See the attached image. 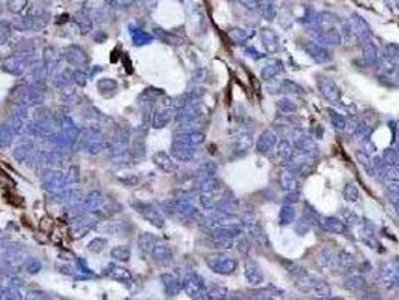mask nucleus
I'll list each match as a JSON object with an SVG mask.
<instances>
[{"label": "nucleus", "instance_id": "nucleus-1", "mask_svg": "<svg viewBox=\"0 0 399 300\" xmlns=\"http://www.w3.org/2000/svg\"><path fill=\"white\" fill-rule=\"evenodd\" d=\"M296 285L300 291L315 296L318 299H327V297H330V293H332L330 285L326 281L320 279L315 275L308 273V272H303L302 275H299L296 278Z\"/></svg>", "mask_w": 399, "mask_h": 300}, {"label": "nucleus", "instance_id": "nucleus-2", "mask_svg": "<svg viewBox=\"0 0 399 300\" xmlns=\"http://www.w3.org/2000/svg\"><path fill=\"white\" fill-rule=\"evenodd\" d=\"M183 288L192 300H209L204 279L198 273H189L183 279Z\"/></svg>", "mask_w": 399, "mask_h": 300}, {"label": "nucleus", "instance_id": "nucleus-3", "mask_svg": "<svg viewBox=\"0 0 399 300\" xmlns=\"http://www.w3.org/2000/svg\"><path fill=\"white\" fill-rule=\"evenodd\" d=\"M207 266L219 275H231L237 270V260L228 255H212L207 258Z\"/></svg>", "mask_w": 399, "mask_h": 300}, {"label": "nucleus", "instance_id": "nucleus-4", "mask_svg": "<svg viewBox=\"0 0 399 300\" xmlns=\"http://www.w3.org/2000/svg\"><path fill=\"white\" fill-rule=\"evenodd\" d=\"M347 27H348V30H351V33L354 36H356L357 39H360L362 42L366 41V39H371V36H372L371 26L359 14H351V17H350V20L347 23Z\"/></svg>", "mask_w": 399, "mask_h": 300}, {"label": "nucleus", "instance_id": "nucleus-5", "mask_svg": "<svg viewBox=\"0 0 399 300\" xmlns=\"http://www.w3.org/2000/svg\"><path fill=\"white\" fill-rule=\"evenodd\" d=\"M318 89H320V93L323 95V98L332 104H339V99H341V92H339V87L338 84L329 78V77H320L318 78Z\"/></svg>", "mask_w": 399, "mask_h": 300}, {"label": "nucleus", "instance_id": "nucleus-6", "mask_svg": "<svg viewBox=\"0 0 399 300\" xmlns=\"http://www.w3.org/2000/svg\"><path fill=\"white\" fill-rule=\"evenodd\" d=\"M381 279L386 285L399 288V258H393L381 266Z\"/></svg>", "mask_w": 399, "mask_h": 300}, {"label": "nucleus", "instance_id": "nucleus-7", "mask_svg": "<svg viewBox=\"0 0 399 300\" xmlns=\"http://www.w3.org/2000/svg\"><path fill=\"white\" fill-rule=\"evenodd\" d=\"M303 48H305L306 54L312 60H315L317 63H327L332 60L330 51L324 45L318 44V42H315V41H308L303 45Z\"/></svg>", "mask_w": 399, "mask_h": 300}, {"label": "nucleus", "instance_id": "nucleus-8", "mask_svg": "<svg viewBox=\"0 0 399 300\" xmlns=\"http://www.w3.org/2000/svg\"><path fill=\"white\" fill-rule=\"evenodd\" d=\"M278 144V135L272 131V129H266L260 134L258 140H257V144H255V150L258 153H270L275 150Z\"/></svg>", "mask_w": 399, "mask_h": 300}, {"label": "nucleus", "instance_id": "nucleus-9", "mask_svg": "<svg viewBox=\"0 0 399 300\" xmlns=\"http://www.w3.org/2000/svg\"><path fill=\"white\" fill-rule=\"evenodd\" d=\"M314 36H315V42L321 45H339L342 44V33L332 27V29H326V30H318V32H314Z\"/></svg>", "mask_w": 399, "mask_h": 300}, {"label": "nucleus", "instance_id": "nucleus-10", "mask_svg": "<svg viewBox=\"0 0 399 300\" xmlns=\"http://www.w3.org/2000/svg\"><path fill=\"white\" fill-rule=\"evenodd\" d=\"M245 278L246 282L252 287H258L264 282V273L261 267L258 266L257 261L254 260H246L245 263Z\"/></svg>", "mask_w": 399, "mask_h": 300}, {"label": "nucleus", "instance_id": "nucleus-11", "mask_svg": "<svg viewBox=\"0 0 399 300\" xmlns=\"http://www.w3.org/2000/svg\"><path fill=\"white\" fill-rule=\"evenodd\" d=\"M362 56L368 66H377L380 62V53L378 47L372 39H366L362 42Z\"/></svg>", "mask_w": 399, "mask_h": 300}, {"label": "nucleus", "instance_id": "nucleus-12", "mask_svg": "<svg viewBox=\"0 0 399 300\" xmlns=\"http://www.w3.org/2000/svg\"><path fill=\"white\" fill-rule=\"evenodd\" d=\"M260 36H261V42H263V45L266 48V51L267 53H278L279 51V36L272 30V29H261L260 32Z\"/></svg>", "mask_w": 399, "mask_h": 300}, {"label": "nucleus", "instance_id": "nucleus-13", "mask_svg": "<svg viewBox=\"0 0 399 300\" xmlns=\"http://www.w3.org/2000/svg\"><path fill=\"white\" fill-rule=\"evenodd\" d=\"M359 239L371 249H378V246H380V242L375 236V230L369 224V221L363 219V224L360 225V230H359Z\"/></svg>", "mask_w": 399, "mask_h": 300}, {"label": "nucleus", "instance_id": "nucleus-14", "mask_svg": "<svg viewBox=\"0 0 399 300\" xmlns=\"http://www.w3.org/2000/svg\"><path fill=\"white\" fill-rule=\"evenodd\" d=\"M284 71V65L281 60L275 59V60H269L267 63H266L263 68H261V78L266 81V83H269L272 81L273 78H278V75Z\"/></svg>", "mask_w": 399, "mask_h": 300}, {"label": "nucleus", "instance_id": "nucleus-15", "mask_svg": "<svg viewBox=\"0 0 399 300\" xmlns=\"http://www.w3.org/2000/svg\"><path fill=\"white\" fill-rule=\"evenodd\" d=\"M344 287L350 291H362L366 287V279L362 273H350L344 279Z\"/></svg>", "mask_w": 399, "mask_h": 300}, {"label": "nucleus", "instance_id": "nucleus-16", "mask_svg": "<svg viewBox=\"0 0 399 300\" xmlns=\"http://www.w3.org/2000/svg\"><path fill=\"white\" fill-rule=\"evenodd\" d=\"M294 152H296V149H294V146H293V143L290 140H281V141H278V144L275 147L276 158L281 159V161H285V162L293 158Z\"/></svg>", "mask_w": 399, "mask_h": 300}, {"label": "nucleus", "instance_id": "nucleus-17", "mask_svg": "<svg viewBox=\"0 0 399 300\" xmlns=\"http://www.w3.org/2000/svg\"><path fill=\"white\" fill-rule=\"evenodd\" d=\"M321 224H323L324 230H327L329 233H333V234H345L347 233V224L336 216H327V218H324V221Z\"/></svg>", "mask_w": 399, "mask_h": 300}, {"label": "nucleus", "instance_id": "nucleus-18", "mask_svg": "<svg viewBox=\"0 0 399 300\" xmlns=\"http://www.w3.org/2000/svg\"><path fill=\"white\" fill-rule=\"evenodd\" d=\"M317 263L321 269H333L338 266V255L333 254L330 249H323L317 255Z\"/></svg>", "mask_w": 399, "mask_h": 300}, {"label": "nucleus", "instance_id": "nucleus-19", "mask_svg": "<svg viewBox=\"0 0 399 300\" xmlns=\"http://www.w3.org/2000/svg\"><path fill=\"white\" fill-rule=\"evenodd\" d=\"M279 185H281V188L284 191L293 192V191H297V188H299V179H297L296 174L284 170L282 173L279 174Z\"/></svg>", "mask_w": 399, "mask_h": 300}, {"label": "nucleus", "instance_id": "nucleus-20", "mask_svg": "<svg viewBox=\"0 0 399 300\" xmlns=\"http://www.w3.org/2000/svg\"><path fill=\"white\" fill-rule=\"evenodd\" d=\"M249 233H251V237L255 243H258L260 246H264V248H269L270 243H269V237L266 234L264 228L260 225V224H255L252 227H249Z\"/></svg>", "mask_w": 399, "mask_h": 300}, {"label": "nucleus", "instance_id": "nucleus-21", "mask_svg": "<svg viewBox=\"0 0 399 300\" xmlns=\"http://www.w3.org/2000/svg\"><path fill=\"white\" fill-rule=\"evenodd\" d=\"M234 144H236V149H237L239 152H246V150H249V149L254 146V134H252V131L240 132V134L236 137Z\"/></svg>", "mask_w": 399, "mask_h": 300}, {"label": "nucleus", "instance_id": "nucleus-22", "mask_svg": "<svg viewBox=\"0 0 399 300\" xmlns=\"http://www.w3.org/2000/svg\"><path fill=\"white\" fill-rule=\"evenodd\" d=\"M356 158L359 161V164L365 168V171L369 174V176H375L377 174V170H375V164H374V158L366 155L362 149L356 152Z\"/></svg>", "mask_w": 399, "mask_h": 300}, {"label": "nucleus", "instance_id": "nucleus-23", "mask_svg": "<svg viewBox=\"0 0 399 300\" xmlns=\"http://www.w3.org/2000/svg\"><path fill=\"white\" fill-rule=\"evenodd\" d=\"M228 36L231 38V41L236 42V44H245L248 39H251L254 36V30L242 29V27H233L228 32Z\"/></svg>", "mask_w": 399, "mask_h": 300}, {"label": "nucleus", "instance_id": "nucleus-24", "mask_svg": "<svg viewBox=\"0 0 399 300\" xmlns=\"http://www.w3.org/2000/svg\"><path fill=\"white\" fill-rule=\"evenodd\" d=\"M173 155L177 158V159H182V161H189L194 158L195 155V149L191 147V146H186V144H180V143H176L174 147H173Z\"/></svg>", "mask_w": 399, "mask_h": 300}, {"label": "nucleus", "instance_id": "nucleus-25", "mask_svg": "<svg viewBox=\"0 0 399 300\" xmlns=\"http://www.w3.org/2000/svg\"><path fill=\"white\" fill-rule=\"evenodd\" d=\"M378 173L383 174L392 183H399V168L398 167H392V165L381 162V165L378 168Z\"/></svg>", "mask_w": 399, "mask_h": 300}, {"label": "nucleus", "instance_id": "nucleus-26", "mask_svg": "<svg viewBox=\"0 0 399 300\" xmlns=\"http://www.w3.org/2000/svg\"><path fill=\"white\" fill-rule=\"evenodd\" d=\"M278 219H279V224L281 225H290L291 222H294V219H296V210H294V207L284 204L281 207V210H279Z\"/></svg>", "mask_w": 399, "mask_h": 300}, {"label": "nucleus", "instance_id": "nucleus-27", "mask_svg": "<svg viewBox=\"0 0 399 300\" xmlns=\"http://www.w3.org/2000/svg\"><path fill=\"white\" fill-rule=\"evenodd\" d=\"M204 141V135L200 132H189V134H183L180 137H177V143L180 144H186V146H198Z\"/></svg>", "mask_w": 399, "mask_h": 300}, {"label": "nucleus", "instance_id": "nucleus-28", "mask_svg": "<svg viewBox=\"0 0 399 300\" xmlns=\"http://www.w3.org/2000/svg\"><path fill=\"white\" fill-rule=\"evenodd\" d=\"M374 132V125L369 123V122H360L356 128V131H354V135H356L359 140L362 141H368L369 137L372 135Z\"/></svg>", "mask_w": 399, "mask_h": 300}, {"label": "nucleus", "instance_id": "nucleus-29", "mask_svg": "<svg viewBox=\"0 0 399 300\" xmlns=\"http://www.w3.org/2000/svg\"><path fill=\"white\" fill-rule=\"evenodd\" d=\"M258 11L266 21H273L276 18V6L273 2H260Z\"/></svg>", "mask_w": 399, "mask_h": 300}, {"label": "nucleus", "instance_id": "nucleus-30", "mask_svg": "<svg viewBox=\"0 0 399 300\" xmlns=\"http://www.w3.org/2000/svg\"><path fill=\"white\" fill-rule=\"evenodd\" d=\"M381 57L387 59L389 62H392L393 65L399 66V45L398 44H387L383 48V54H380Z\"/></svg>", "mask_w": 399, "mask_h": 300}, {"label": "nucleus", "instance_id": "nucleus-31", "mask_svg": "<svg viewBox=\"0 0 399 300\" xmlns=\"http://www.w3.org/2000/svg\"><path fill=\"white\" fill-rule=\"evenodd\" d=\"M327 114H329V119H330V123L332 126L335 128L336 131H344L347 128V120L342 114H339L338 111L332 110V108H327Z\"/></svg>", "mask_w": 399, "mask_h": 300}, {"label": "nucleus", "instance_id": "nucleus-32", "mask_svg": "<svg viewBox=\"0 0 399 300\" xmlns=\"http://www.w3.org/2000/svg\"><path fill=\"white\" fill-rule=\"evenodd\" d=\"M162 281H164V285H165V291L170 294V296H174L179 293L180 290V282L176 276L173 275H164L162 276Z\"/></svg>", "mask_w": 399, "mask_h": 300}, {"label": "nucleus", "instance_id": "nucleus-33", "mask_svg": "<svg viewBox=\"0 0 399 300\" xmlns=\"http://www.w3.org/2000/svg\"><path fill=\"white\" fill-rule=\"evenodd\" d=\"M312 225H314V218H312V216H302V218L296 222V225H294V231H296L299 236H303V234H306L309 230L312 228Z\"/></svg>", "mask_w": 399, "mask_h": 300}, {"label": "nucleus", "instance_id": "nucleus-34", "mask_svg": "<svg viewBox=\"0 0 399 300\" xmlns=\"http://www.w3.org/2000/svg\"><path fill=\"white\" fill-rule=\"evenodd\" d=\"M207 297H209V300H227L228 290L225 287L213 285V287L207 288Z\"/></svg>", "mask_w": 399, "mask_h": 300}, {"label": "nucleus", "instance_id": "nucleus-35", "mask_svg": "<svg viewBox=\"0 0 399 300\" xmlns=\"http://www.w3.org/2000/svg\"><path fill=\"white\" fill-rule=\"evenodd\" d=\"M342 195H344V198H345L347 201H350V203H357L359 198H360V194H359L357 186L354 185V183H351V182H348V183L344 186Z\"/></svg>", "mask_w": 399, "mask_h": 300}, {"label": "nucleus", "instance_id": "nucleus-36", "mask_svg": "<svg viewBox=\"0 0 399 300\" xmlns=\"http://www.w3.org/2000/svg\"><path fill=\"white\" fill-rule=\"evenodd\" d=\"M342 216H344V222L348 224V225H353V227H360L363 224V219L357 215L354 210H350V209H344L342 210Z\"/></svg>", "mask_w": 399, "mask_h": 300}, {"label": "nucleus", "instance_id": "nucleus-37", "mask_svg": "<svg viewBox=\"0 0 399 300\" xmlns=\"http://www.w3.org/2000/svg\"><path fill=\"white\" fill-rule=\"evenodd\" d=\"M282 92L287 95H303L305 89L291 80H282Z\"/></svg>", "mask_w": 399, "mask_h": 300}, {"label": "nucleus", "instance_id": "nucleus-38", "mask_svg": "<svg viewBox=\"0 0 399 300\" xmlns=\"http://www.w3.org/2000/svg\"><path fill=\"white\" fill-rule=\"evenodd\" d=\"M155 161H156V164L162 168V170H165V171H174L176 170V164L171 161V158L167 155V153H158L156 156H155Z\"/></svg>", "mask_w": 399, "mask_h": 300}, {"label": "nucleus", "instance_id": "nucleus-39", "mask_svg": "<svg viewBox=\"0 0 399 300\" xmlns=\"http://www.w3.org/2000/svg\"><path fill=\"white\" fill-rule=\"evenodd\" d=\"M381 159H383L384 164L399 168V152L398 150H395V149H386Z\"/></svg>", "mask_w": 399, "mask_h": 300}, {"label": "nucleus", "instance_id": "nucleus-40", "mask_svg": "<svg viewBox=\"0 0 399 300\" xmlns=\"http://www.w3.org/2000/svg\"><path fill=\"white\" fill-rule=\"evenodd\" d=\"M278 108L284 113V114H294L297 111V105L296 102H293L290 98H281L278 101Z\"/></svg>", "mask_w": 399, "mask_h": 300}, {"label": "nucleus", "instance_id": "nucleus-41", "mask_svg": "<svg viewBox=\"0 0 399 300\" xmlns=\"http://www.w3.org/2000/svg\"><path fill=\"white\" fill-rule=\"evenodd\" d=\"M108 275L113 278V279H117V281H129L131 279V275L122 269V267H117V266H111L110 270H108Z\"/></svg>", "mask_w": 399, "mask_h": 300}, {"label": "nucleus", "instance_id": "nucleus-42", "mask_svg": "<svg viewBox=\"0 0 399 300\" xmlns=\"http://www.w3.org/2000/svg\"><path fill=\"white\" fill-rule=\"evenodd\" d=\"M243 300H273V294L267 290H257L249 293V296Z\"/></svg>", "mask_w": 399, "mask_h": 300}, {"label": "nucleus", "instance_id": "nucleus-43", "mask_svg": "<svg viewBox=\"0 0 399 300\" xmlns=\"http://www.w3.org/2000/svg\"><path fill=\"white\" fill-rule=\"evenodd\" d=\"M338 255V266H342V267H350L353 263H354V258H353V255L348 254V252H339L336 254Z\"/></svg>", "mask_w": 399, "mask_h": 300}, {"label": "nucleus", "instance_id": "nucleus-44", "mask_svg": "<svg viewBox=\"0 0 399 300\" xmlns=\"http://www.w3.org/2000/svg\"><path fill=\"white\" fill-rule=\"evenodd\" d=\"M170 119H171V114H170L168 111L158 113V114L155 116V119H153V125H155L156 128H164V126L170 122Z\"/></svg>", "mask_w": 399, "mask_h": 300}, {"label": "nucleus", "instance_id": "nucleus-45", "mask_svg": "<svg viewBox=\"0 0 399 300\" xmlns=\"http://www.w3.org/2000/svg\"><path fill=\"white\" fill-rule=\"evenodd\" d=\"M218 188H219V183H218V180H215V179H206V180L201 183V191H203L204 194H213Z\"/></svg>", "mask_w": 399, "mask_h": 300}, {"label": "nucleus", "instance_id": "nucleus-46", "mask_svg": "<svg viewBox=\"0 0 399 300\" xmlns=\"http://www.w3.org/2000/svg\"><path fill=\"white\" fill-rule=\"evenodd\" d=\"M267 92L272 93V95L282 92V80L281 78H273L272 81H269L267 83Z\"/></svg>", "mask_w": 399, "mask_h": 300}, {"label": "nucleus", "instance_id": "nucleus-47", "mask_svg": "<svg viewBox=\"0 0 399 300\" xmlns=\"http://www.w3.org/2000/svg\"><path fill=\"white\" fill-rule=\"evenodd\" d=\"M380 78H387V86H392V87H399V66H396V69L387 75V77H380Z\"/></svg>", "mask_w": 399, "mask_h": 300}, {"label": "nucleus", "instance_id": "nucleus-48", "mask_svg": "<svg viewBox=\"0 0 399 300\" xmlns=\"http://www.w3.org/2000/svg\"><path fill=\"white\" fill-rule=\"evenodd\" d=\"M300 201V192L299 191H293V192H287L284 197V204L287 206H293L296 203Z\"/></svg>", "mask_w": 399, "mask_h": 300}, {"label": "nucleus", "instance_id": "nucleus-49", "mask_svg": "<svg viewBox=\"0 0 399 300\" xmlns=\"http://www.w3.org/2000/svg\"><path fill=\"white\" fill-rule=\"evenodd\" d=\"M129 249L128 248H125V246H119V248H116L114 251H113V255L114 257H119V260H128L129 258Z\"/></svg>", "mask_w": 399, "mask_h": 300}, {"label": "nucleus", "instance_id": "nucleus-50", "mask_svg": "<svg viewBox=\"0 0 399 300\" xmlns=\"http://www.w3.org/2000/svg\"><path fill=\"white\" fill-rule=\"evenodd\" d=\"M246 54L249 56V57H252V59H255V60H258V59H263L266 54H263V53H260L258 50H255V48H252V47H249V48H246Z\"/></svg>", "mask_w": 399, "mask_h": 300}, {"label": "nucleus", "instance_id": "nucleus-51", "mask_svg": "<svg viewBox=\"0 0 399 300\" xmlns=\"http://www.w3.org/2000/svg\"><path fill=\"white\" fill-rule=\"evenodd\" d=\"M387 192H389V197H398L399 195V183L387 185Z\"/></svg>", "mask_w": 399, "mask_h": 300}, {"label": "nucleus", "instance_id": "nucleus-52", "mask_svg": "<svg viewBox=\"0 0 399 300\" xmlns=\"http://www.w3.org/2000/svg\"><path fill=\"white\" fill-rule=\"evenodd\" d=\"M249 242L246 240V239H240V242H239V251L240 252H243V254H246L248 251H249Z\"/></svg>", "mask_w": 399, "mask_h": 300}, {"label": "nucleus", "instance_id": "nucleus-53", "mask_svg": "<svg viewBox=\"0 0 399 300\" xmlns=\"http://www.w3.org/2000/svg\"><path fill=\"white\" fill-rule=\"evenodd\" d=\"M357 300H381V299L375 293H368V294H363L362 297H359Z\"/></svg>", "mask_w": 399, "mask_h": 300}, {"label": "nucleus", "instance_id": "nucleus-54", "mask_svg": "<svg viewBox=\"0 0 399 300\" xmlns=\"http://www.w3.org/2000/svg\"><path fill=\"white\" fill-rule=\"evenodd\" d=\"M242 5H245L249 9H258L260 8V2H242Z\"/></svg>", "mask_w": 399, "mask_h": 300}, {"label": "nucleus", "instance_id": "nucleus-55", "mask_svg": "<svg viewBox=\"0 0 399 300\" xmlns=\"http://www.w3.org/2000/svg\"><path fill=\"white\" fill-rule=\"evenodd\" d=\"M390 201H392V204L395 206L396 213L399 215V195H398V197H390Z\"/></svg>", "mask_w": 399, "mask_h": 300}, {"label": "nucleus", "instance_id": "nucleus-56", "mask_svg": "<svg viewBox=\"0 0 399 300\" xmlns=\"http://www.w3.org/2000/svg\"><path fill=\"white\" fill-rule=\"evenodd\" d=\"M321 300H342V299H338V297H327V299H321Z\"/></svg>", "mask_w": 399, "mask_h": 300}]
</instances>
